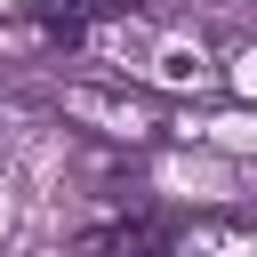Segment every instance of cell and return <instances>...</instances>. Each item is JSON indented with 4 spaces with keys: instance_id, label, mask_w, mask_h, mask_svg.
Instances as JSON below:
<instances>
[{
    "instance_id": "obj_1",
    "label": "cell",
    "mask_w": 257,
    "mask_h": 257,
    "mask_svg": "<svg viewBox=\"0 0 257 257\" xmlns=\"http://www.w3.org/2000/svg\"><path fill=\"white\" fill-rule=\"evenodd\" d=\"M161 80H209L201 48H161Z\"/></svg>"
}]
</instances>
